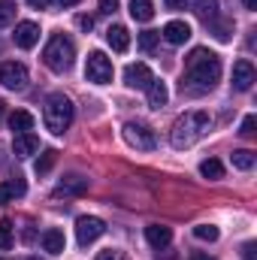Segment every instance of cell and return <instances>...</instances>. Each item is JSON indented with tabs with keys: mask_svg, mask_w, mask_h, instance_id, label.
I'll return each mask as SVG.
<instances>
[{
	"mask_svg": "<svg viewBox=\"0 0 257 260\" xmlns=\"http://www.w3.org/2000/svg\"><path fill=\"white\" fill-rule=\"evenodd\" d=\"M221 79V58L209 49H194L191 55L185 58V82H182V91L188 88L191 94L200 91H209L215 88Z\"/></svg>",
	"mask_w": 257,
	"mask_h": 260,
	"instance_id": "6da1fadb",
	"label": "cell"
},
{
	"mask_svg": "<svg viewBox=\"0 0 257 260\" xmlns=\"http://www.w3.org/2000/svg\"><path fill=\"white\" fill-rule=\"evenodd\" d=\"M209 130H212L209 112L191 109V112H185L182 118H176V124L170 130V142H173V148H191V145H197Z\"/></svg>",
	"mask_w": 257,
	"mask_h": 260,
	"instance_id": "7a4b0ae2",
	"label": "cell"
},
{
	"mask_svg": "<svg viewBox=\"0 0 257 260\" xmlns=\"http://www.w3.org/2000/svg\"><path fill=\"white\" fill-rule=\"evenodd\" d=\"M76 61V46L73 40H67L64 34H55L49 40V46L43 49V64L49 67L52 73H67Z\"/></svg>",
	"mask_w": 257,
	"mask_h": 260,
	"instance_id": "3957f363",
	"label": "cell"
},
{
	"mask_svg": "<svg viewBox=\"0 0 257 260\" xmlns=\"http://www.w3.org/2000/svg\"><path fill=\"white\" fill-rule=\"evenodd\" d=\"M73 103H70V97L64 94H52L49 100H46V106H43V121H46V127L52 130L55 136H61L70 124H73Z\"/></svg>",
	"mask_w": 257,
	"mask_h": 260,
	"instance_id": "277c9868",
	"label": "cell"
},
{
	"mask_svg": "<svg viewBox=\"0 0 257 260\" xmlns=\"http://www.w3.org/2000/svg\"><path fill=\"white\" fill-rule=\"evenodd\" d=\"M121 136H124V142H127L130 148H136V151H151L157 145L154 130L148 127V124H142V121H127L121 127Z\"/></svg>",
	"mask_w": 257,
	"mask_h": 260,
	"instance_id": "5b68a950",
	"label": "cell"
},
{
	"mask_svg": "<svg viewBox=\"0 0 257 260\" xmlns=\"http://www.w3.org/2000/svg\"><path fill=\"white\" fill-rule=\"evenodd\" d=\"M112 76H115L112 61H109L103 52H91V55H88V61H85V79H88V82H94V85H109Z\"/></svg>",
	"mask_w": 257,
	"mask_h": 260,
	"instance_id": "8992f818",
	"label": "cell"
},
{
	"mask_svg": "<svg viewBox=\"0 0 257 260\" xmlns=\"http://www.w3.org/2000/svg\"><path fill=\"white\" fill-rule=\"evenodd\" d=\"M103 233H106V224H103L97 215H82V218L76 221V239H79V245H91V242H97Z\"/></svg>",
	"mask_w": 257,
	"mask_h": 260,
	"instance_id": "52a82bcc",
	"label": "cell"
},
{
	"mask_svg": "<svg viewBox=\"0 0 257 260\" xmlns=\"http://www.w3.org/2000/svg\"><path fill=\"white\" fill-rule=\"evenodd\" d=\"M0 85H6L9 91H21L27 85V67L18 61H3L0 64Z\"/></svg>",
	"mask_w": 257,
	"mask_h": 260,
	"instance_id": "ba28073f",
	"label": "cell"
},
{
	"mask_svg": "<svg viewBox=\"0 0 257 260\" xmlns=\"http://www.w3.org/2000/svg\"><path fill=\"white\" fill-rule=\"evenodd\" d=\"M52 194L55 197H82V194H88V179L79 176V173H70V176H64V179L55 185Z\"/></svg>",
	"mask_w": 257,
	"mask_h": 260,
	"instance_id": "9c48e42d",
	"label": "cell"
},
{
	"mask_svg": "<svg viewBox=\"0 0 257 260\" xmlns=\"http://www.w3.org/2000/svg\"><path fill=\"white\" fill-rule=\"evenodd\" d=\"M151 79L154 76H151L148 64H127L124 67V85L127 88H148Z\"/></svg>",
	"mask_w": 257,
	"mask_h": 260,
	"instance_id": "30bf717a",
	"label": "cell"
},
{
	"mask_svg": "<svg viewBox=\"0 0 257 260\" xmlns=\"http://www.w3.org/2000/svg\"><path fill=\"white\" fill-rule=\"evenodd\" d=\"M12 40H15V46H18V49H34V46H37V40H40V27H37L34 21H21V24H15Z\"/></svg>",
	"mask_w": 257,
	"mask_h": 260,
	"instance_id": "8fae6325",
	"label": "cell"
},
{
	"mask_svg": "<svg viewBox=\"0 0 257 260\" xmlns=\"http://www.w3.org/2000/svg\"><path fill=\"white\" fill-rule=\"evenodd\" d=\"M164 40H167L170 46L188 43V40H191V24H188V21H167V24H164Z\"/></svg>",
	"mask_w": 257,
	"mask_h": 260,
	"instance_id": "7c38bea8",
	"label": "cell"
},
{
	"mask_svg": "<svg viewBox=\"0 0 257 260\" xmlns=\"http://www.w3.org/2000/svg\"><path fill=\"white\" fill-rule=\"evenodd\" d=\"M254 85V67L251 61H236L233 64V88L236 91H251Z\"/></svg>",
	"mask_w": 257,
	"mask_h": 260,
	"instance_id": "4fadbf2b",
	"label": "cell"
},
{
	"mask_svg": "<svg viewBox=\"0 0 257 260\" xmlns=\"http://www.w3.org/2000/svg\"><path fill=\"white\" fill-rule=\"evenodd\" d=\"M145 242H148L154 251H164V248L173 242V233H170V227H160V224H148V227H145Z\"/></svg>",
	"mask_w": 257,
	"mask_h": 260,
	"instance_id": "5bb4252c",
	"label": "cell"
},
{
	"mask_svg": "<svg viewBox=\"0 0 257 260\" xmlns=\"http://www.w3.org/2000/svg\"><path fill=\"white\" fill-rule=\"evenodd\" d=\"M12 151H15V157H30V154L40 151V139H37L34 133H15Z\"/></svg>",
	"mask_w": 257,
	"mask_h": 260,
	"instance_id": "9a60e30c",
	"label": "cell"
},
{
	"mask_svg": "<svg viewBox=\"0 0 257 260\" xmlns=\"http://www.w3.org/2000/svg\"><path fill=\"white\" fill-rule=\"evenodd\" d=\"M106 43L115 49V52H127L130 49V34L124 24H112L109 30H106Z\"/></svg>",
	"mask_w": 257,
	"mask_h": 260,
	"instance_id": "2e32d148",
	"label": "cell"
},
{
	"mask_svg": "<svg viewBox=\"0 0 257 260\" xmlns=\"http://www.w3.org/2000/svg\"><path fill=\"white\" fill-rule=\"evenodd\" d=\"M145 91H148V106H151V109H160V106H167V100H170V91H167V85H164L160 79H151Z\"/></svg>",
	"mask_w": 257,
	"mask_h": 260,
	"instance_id": "e0dca14e",
	"label": "cell"
},
{
	"mask_svg": "<svg viewBox=\"0 0 257 260\" xmlns=\"http://www.w3.org/2000/svg\"><path fill=\"white\" fill-rule=\"evenodd\" d=\"M130 18L133 21H151L154 18V3L151 0H130Z\"/></svg>",
	"mask_w": 257,
	"mask_h": 260,
	"instance_id": "ac0fdd59",
	"label": "cell"
},
{
	"mask_svg": "<svg viewBox=\"0 0 257 260\" xmlns=\"http://www.w3.org/2000/svg\"><path fill=\"white\" fill-rule=\"evenodd\" d=\"M9 127H12V133H30L34 130V115L24 112V109H15L9 115Z\"/></svg>",
	"mask_w": 257,
	"mask_h": 260,
	"instance_id": "d6986e66",
	"label": "cell"
},
{
	"mask_svg": "<svg viewBox=\"0 0 257 260\" xmlns=\"http://www.w3.org/2000/svg\"><path fill=\"white\" fill-rule=\"evenodd\" d=\"M24 182L21 179H6L3 185H0V203H12L15 197H24Z\"/></svg>",
	"mask_w": 257,
	"mask_h": 260,
	"instance_id": "ffe728a7",
	"label": "cell"
},
{
	"mask_svg": "<svg viewBox=\"0 0 257 260\" xmlns=\"http://www.w3.org/2000/svg\"><path fill=\"white\" fill-rule=\"evenodd\" d=\"M64 233H61V230H55V227H52V230H46V233H43V248H46V251H49V254H61V251H64Z\"/></svg>",
	"mask_w": 257,
	"mask_h": 260,
	"instance_id": "44dd1931",
	"label": "cell"
},
{
	"mask_svg": "<svg viewBox=\"0 0 257 260\" xmlns=\"http://www.w3.org/2000/svg\"><path fill=\"white\" fill-rule=\"evenodd\" d=\"M194 12L203 18V21H212V18H218V0H191Z\"/></svg>",
	"mask_w": 257,
	"mask_h": 260,
	"instance_id": "7402d4cb",
	"label": "cell"
},
{
	"mask_svg": "<svg viewBox=\"0 0 257 260\" xmlns=\"http://www.w3.org/2000/svg\"><path fill=\"white\" fill-rule=\"evenodd\" d=\"M200 176H203V179H221V176H224V164L215 160V157H206V160L200 164Z\"/></svg>",
	"mask_w": 257,
	"mask_h": 260,
	"instance_id": "603a6c76",
	"label": "cell"
},
{
	"mask_svg": "<svg viewBox=\"0 0 257 260\" xmlns=\"http://www.w3.org/2000/svg\"><path fill=\"white\" fill-rule=\"evenodd\" d=\"M257 164L254 151H248V148H239V151H233V167L236 170H251Z\"/></svg>",
	"mask_w": 257,
	"mask_h": 260,
	"instance_id": "cb8c5ba5",
	"label": "cell"
},
{
	"mask_svg": "<svg viewBox=\"0 0 257 260\" xmlns=\"http://www.w3.org/2000/svg\"><path fill=\"white\" fill-rule=\"evenodd\" d=\"M157 40H160V34H157V30H142V34H139V40H136V46H139L142 52H148V55H151V52L157 49Z\"/></svg>",
	"mask_w": 257,
	"mask_h": 260,
	"instance_id": "d4e9b609",
	"label": "cell"
},
{
	"mask_svg": "<svg viewBox=\"0 0 257 260\" xmlns=\"http://www.w3.org/2000/svg\"><path fill=\"white\" fill-rule=\"evenodd\" d=\"M194 236H197V239H203V242H218V236H221V233H218V227H215V224H197V227H194Z\"/></svg>",
	"mask_w": 257,
	"mask_h": 260,
	"instance_id": "484cf974",
	"label": "cell"
},
{
	"mask_svg": "<svg viewBox=\"0 0 257 260\" xmlns=\"http://www.w3.org/2000/svg\"><path fill=\"white\" fill-rule=\"evenodd\" d=\"M55 160H58V151H52V148H49V151H43V157H40V160L34 164V170H37V173L43 176V173H49V170L55 167Z\"/></svg>",
	"mask_w": 257,
	"mask_h": 260,
	"instance_id": "4316f807",
	"label": "cell"
},
{
	"mask_svg": "<svg viewBox=\"0 0 257 260\" xmlns=\"http://www.w3.org/2000/svg\"><path fill=\"white\" fill-rule=\"evenodd\" d=\"M15 21V3L12 0H0V27Z\"/></svg>",
	"mask_w": 257,
	"mask_h": 260,
	"instance_id": "83f0119b",
	"label": "cell"
},
{
	"mask_svg": "<svg viewBox=\"0 0 257 260\" xmlns=\"http://www.w3.org/2000/svg\"><path fill=\"white\" fill-rule=\"evenodd\" d=\"M0 248L3 251L12 248V224L9 221H0Z\"/></svg>",
	"mask_w": 257,
	"mask_h": 260,
	"instance_id": "f1b7e54d",
	"label": "cell"
},
{
	"mask_svg": "<svg viewBox=\"0 0 257 260\" xmlns=\"http://www.w3.org/2000/svg\"><path fill=\"white\" fill-rule=\"evenodd\" d=\"M209 24H212V30H215L218 40H230V27H233L230 21H218V18H212Z\"/></svg>",
	"mask_w": 257,
	"mask_h": 260,
	"instance_id": "f546056e",
	"label": "cell"
},
{
	"mask_svg": "<svg viewBox=\"0 0 257 260\" xmlns=\"http://www.w3.org/2000/svg\"><path fill=\"white\" fill-rule=\"evenodd\" d=\"M254 127H257V118L254 115H245V121H242V136H254Z\"/></svg>",
	"mask_w": 257,
	"mask_h": 260,
	"instance_id": "4dcf8cb0",
	"label": "cell"
},
{
	"mask_svg": "<svg viewBox=\"0 0 257 260\" xmlns=\"http://www.w3.org/2000/svg\"><path fill=\"white\" fill-rule=\"evenodd\" d=\"M97 260H124L121 257V251H115V248H106V251H100Z\"/></svg>",
	"mask_w": 257,
	"mask_h": 260,
	"instance_id": "1f68e13d",
	"label": "cell"
},
{
	"mask_svg": "<svg viewBox=\"0 0 257 260\" xmlns=\"http://www.w3.org/2000/svg\"><path fill=\"white\" fill-rule=\"evenodd\" d=\"M76 24H79V27H82V30L88 34V30L94 27V18H91V15H79V18H76Z\"/></svg>",
	"mask_w": 257,
	"mask_h": 260,
	"instance_id": "d6a6232c",
	"label": "cell"
},
{
	"mask_svg": "<svg viewBox=\"0 0 257 260\" xmlns=\"http://www.w3.org/2000/svg\"><path fill=\"white\" fill-rule=\"evenodd\" d=\"M118 9V0H100V12H106V15H112Z\"/></svg>",
	"mask_w": 257,
	"mask_h": 260,
	"instance_id": "836d02e7",
	"label": "cell"
},
{
	"mask_svg": "<svg viewBox=\"0 0 257 260\" xmlns=\"http://www.w3.org/2000/svg\"><path fill=\"white\" fill-rule=\"evenodd\" d=\"M242 257H245V260H257V257H254V242H245V248H242Z\"/></svg>",
	"mask_w": 257,
	"mask_h": 260,
	"instance_id": "e575fe53",
	"label": "cell"
},
{
	"mask_svg": "<svg viewBox=\"0 0 257 260\" xmlns=\"http://www.w3.org/2000/svg\"><path fill=\"white\" fill-rule=\"evenodd\" d=\"M27 3H30L34 9H49V6H52V0H27Z\"/></svg>",
	"mask_w": 257,
	"mask_h": 260,
	"instance_id": "d590c367",
	"label": "cell"
},
{
	"mask_svg": "<svg viewBox=\"0 0 257 260\" xmlns=\"http://www.w3.org/2000/svg\"><path fill=\"white\" fill-rule=\"evenodd\" d=\"M164 3H167V9H185L188 0H164Z\"/></svg>",
	"mask_w": 257,
	"mask_h": 260,
	"instance_id": "8d00e7d4",
	"label": "cell"
},
{
	"mask_svg": "<svg viewBox=\"0 0 257 260\" xmlns=\"http://www.w3.org/2000/svg\"><path fill=\"white\" fill-rule=\"evenodd\" d=\"M242 3H245V9H251V12L257 9V0H242Z\"/></svg>",
	"mask_w": 257,
	"mask_h": 260,
	"instance_id": "74e56055",
	"label": "cell"
},
{
	"mask_svg": "<svg viewBox=\"0 0 257 260\" xmlns=\"http://www.w3.org/2000/svg\"><path fill=\"white\" fill-rule=\"evenodd\" d=\"M191 260H215V257H209V254H200V251H197V254H194Z\"/></svg>",
	"mask_w": 257,
	"mask_h": 260,
	"instance_id": "f35d334b",
	"label": "cell"
},
{
	"mask_svg": "<svg viewBox=\"0 0 257 260\" xmlns=\"http://www.w3.org/2000/svg\"><path fill=\"white\" fill-rule=\"evenodd\" d=\"M3 112H6V103L0 100V121H3Z\"/></svg>",
	"mask_w": 257,
	"mask_h": 260,
	"instance_id": "ab89813d",
	"label": "cell"
},
{
	"mask_svg": "<svg viewBox=\"0 0 257 260\" xmlns=\"http://www.w3.org/2000/svg\"><path fill=\"white\" fill-rule=\"evenodd\" d=\"M61 3H64V6H76V3H79V0H61Z\"/></svg>",
	"mask_w": 257,
	"mask_h": 260,
	"instance_id": "60d3db41",
	"label": "cell"
},
{
	"mask_svg": "<svg viewBox=\"0 0 257 260\" xmlns=\"http://www.w3.org/2000/svg\"><path fill=\"white\" fill-rule=\"evenodd\" d=\"M24 260H40V257H24Z\"/></svg>",
	"mask_w": 257,
	"mask_h": 260,
	"instance_id": "b9f144b4",
	"label": "cell"
},
{
	"mask_svg": "<svg viewBox=\"0 0 257 260\" xmlns=\"http://www.w3.org/2000/svg\"><path fill=\"white\" fill-rule=\"evenodd\" d=\"M0 260H3V257H0Z\"/></svg>",
	"mask_w": 257,
	"mask_h": 260,
	"instance_id": "7bdbcfd3",
	"label": "cell"
}]
</instances>
